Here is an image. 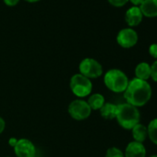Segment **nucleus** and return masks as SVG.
<instances>
[{"label":"nucleus","instance_id":"nucleus-1","mask_svg":"<svg viewBox=\"0 0 157 157\" xmlns=\"http://www.w3.org/2000/svg\"><path fill=\"white\" fill-rule=\"evenodd\" d=\"M124 97L128 104L137 108L143 106L151 97V85L146 81H141L135 78L128 82V85L124 92Z\"/></svg>","mask_w":157,"mask_h":157},{"label":"nucleus","instance_id":"nucleus-2","mask_svg":"<svg viewBox=\"0 0 157 157\" xmlns=\"http://www.w3.org/2000/svg\"><path fill=\"white\" fill-rule=\"evenodd\" d=\"M116 118L118 124L125 129H132L140 123V114L137 107L125 103L117 105Z\"/></svg>","mask_w":157,"mask_h":157},{"label":"nucleus","instance_id":"nucleus-3","mask_svg":"<svg viewBox=\"0 0 157 157\" xmlns=\"http://www.w3.org/2000/svg\"><path fill=\"white\" fill-rule=\"evenodd\" d=\"M104 82L105 86L114 93H124L128 85V78L127 75L117 68L108 70L105 74Z\"/></svg>","mask_w":157,"mask_h":157},{"label":"nucleus","instance_id":"nucleus-4","mask_svg":"<svg viewBox=\"0 0 157 157\" xmlns=\"http://www.w3.org/2000/svg\"><path fill=\"white\" fill-rule=\"evenodd\" d=\"M70 89L73 94L78 97L88 96L93 90V84L90 78L82 75L81 73L75 74L70 78Z\"/></svg>","mask_w":157,"mask_h":157},{"label":"nucleus","instance_id":"nucleus-5","mask_svg":"<svg viewBox=\"0 0 157 157\" xmlns=\"http://www.w3.org/2000/svg\"><path fill=\"white\" fill-rule=\"evenodd\" d=\"M82 75L88 78H96L103 74L102 65L94 58H84L78 66Z\"/></svg>","mask_w":157,"mask_h":157},{"label":"nucleus","instance_id":"nucleus-6","mask_svg":"<svg viewBox=\"0 0 157 157\" xmlns=\"http://www.w3.org/2000/svg\"><path fill=\"white\" fill-rule=\"evenodd\" d=\"M67 111L70 117L75 120H84L88 118L92 113L88 103L81 99L72 101L68 105Z\"/></svg>","mask_w":157,"mask_h":157},{"label":"nucleus","instance_id":"nucleus-7","mask_svg":"<svg viewBox=\"0 0 157 157\" xmlns=\"http://www.w3.org/2000/svg\"><path fill=\"white\" fill-rule=\"evenodd\" d=\"M138 33L131 28H125L119 31L117 36V44L123 48L133 47L138 43Z\"/></svg>","mask_w":157,"mask_h":157},{"label":"nucleus","instance_id":"nucleus-8","mask_svg":"<svg viewBox=\"0 0 157 157\" xmlns=\"http://www.w3.org/2000/svg\"><path fill=\"white\" fill-rule=\"evenodd\" d=\"M14 152L18 157H35L36 150L30 140L21 139L14 146Z\"/></svg>","mask_w":157,"mask_h":157},{"label":"nucleus","instance_id":"nucleus-9","mask_svg":"<svg viewBox=\"0 0 157 157\" xmlns=\"http://www.w3.org/2000/svg\"><path fill=\"white\" fill-rule=\"evenodd\" d=\"M125 157H145V146L138 141H131L128 144L124 153Z\"/></svg>","mask_w":157,"mask_h":157},{"label":"nucleus","instance_id":"nucleus-10","mask_svg":"<svg viewBox=\"0 0 157 157\" xmlns=\"http://www.w3.org/2000/svg\"><path fill=\"white\" fill-rule=\"evenodd\" d=\"M142 13L139 7H131L129 8L125 15V21L127 24L130 27H134L139 25L142 21Z\"/></svg>","mask_w":157,"mask_h":157},{"label":"nucleus","instance_id":"nucleus-11","mask_svg":"<svg viewBox=\"0 0 157 157\" xmlns=\"http://www.w3.org/2000/svg\"><path fill=\"white\" fill-rule=\"evenodd\" d=\"M139 8L145 17L152 18L157 16V0H144Z\"/></svg>","mask_w":157,"mask_h":157},{"label":"nucleus","instance_id":"nucleus-12","mask_svg":"<svg viewBox=\"0 0 157 157\" xmlns=\"http://www.w3.org/2000/svg\"><path fill=\"white\" fill-rule=\"evenodd\" d=\"M136 78L141 81H146L151 78V66L146 62H141L135 68Z\"/></svg>","mask_w":157,"mask_h":157},{"label":"nucleus","instance_id":"nucleus-13","mask_svg":"<svg viewBox=\"0 0 157 157\" xmlns=\"http://www.w3.org/2000/svg\"><path fill=\"white\" fill-rule=\"evenodd\" d=\"M117 110V105L111 103H105L100 109V114L105 119L111 120L116 118Z\"/></svg>","mask_w":157,"mask_h":157},{"label":"nucleus","instance_id":"nucleus-14","mask_svg":"<svg viewBox=\"0 0 157 157\" xmlns=\"http://www.w3.org/2000/svg\"><path fill=\"white\" fill-rule=\"evenodd\" d=\"M132 136L135 141L142 143L146 138L148 137V131H147V127L144 125L139 123L137 124L133 128H132Z\"/></svg>","mask_w":157,"mask_h":157},{"label":"nucleus","instance_id":"nucleus-15","mask_svg":"<svg viewBox=\"0 0 157 157\" xmlns=\"http://www.w3.org/2000/svg\"><path fill=\"white\" fill-rule=\"evenodd\" d=\"M87 103L92 110H100L105 104V97L101 94H94L89 97Z\"/></svg>","mask_w":157,"mask_h":157},{"label":"nucleus","instance_id":"nucleus-16","mask_svg":"<svg viewBox=\"0 0 157 157\" xmlns=\"http://www.w3.org/2000/svg\"><path fill=\"white\" fill-rule=\"evenodd\" d=\"M148 136L151 141L157 145V118L152 119L147 127Z\"/></svg>","mask_w":157,"mask_h":157},{"label":"nucleus","instance_id":"nucleus-17","mask_svg":"<svg viewBox=\"0 0 157 157\" xmlns=\"http://www.w3.org/2000/svg\"><path fill=\"white\" fill-rule=\"evenodd\" d=\"M105 157H125L123 151L117 147H111L106 151Z\"/></svg>","mask_w":157,"mask_h":157},{"label":"nucleus","instance_id":"nucleus-18","mask_svg":"<svg viewBox=\"0 0 157 157\" xmlns=\"http://www.w3.org/2000/svg\"><path fill=\"white\" fill-rule=\"evenodd\" d=\"M151 78L154 82H157V60L151 66Z\"/></svg>","mask_w":157,"mask_h":157},{"label":"nucleus","instance_id":"nucleus-19","mask_svg":"<svg viewBox=\"0 0 157 157\" xmlns=\"http://www.w3.org/2000/svg\"><path fill=\"white\" fill-rule=\"evenodd\" d=\"M129 0H108V2L114 6V7H117V8H119V7H123L124 5H126Z\"/></svg>","mask_w":157,"mask_h":157},{"label":"nucleus","instance_id":"nucleus-20","mask_svg":"<svg viewBox=\"0 0 157 157\" xmlns=\"http://www.w3.org/2000/svg\"><path fill=\"white\" fill-rule=\"evenodd\" d=\"M149 54L153 58L157 59V44H152L149 47Z\"/></svg>","mask_w":157,"mask_h":157},{"label":"nucleus","instance_id":"nucleus-21","mask_svg":"<svg viewBox=\"0 0 157 157\" xmlns=\"http://www.w3.org/2000/svg\"><path fill=\"white\" fill-rule=\"evenodd\" d=\"M20 0H4V3L9 7H14L19 3Z\"/></svg>","mask_w":157,"mask_h":157},{"label":"nucleus","instance_id":"nucleus-22","mask_svg":"<svg viewBox=\"0 0 157 157\" xmlns=\"http://www.w3.org/2000/svg\"><path fill=\"white\" fill-rule=\"evenodd\" d=\"M5 127H6V123L4 121V119L2 117H0V134H1L4 131Z\"/></svg>","mask_w":157,"mask_h":157},{"label":"nucleus","instance_id":"nucleus-23","mask_svg":"<svg viewBox=\"0 0 157 157\" xmlns=\"http://www.w3.org/2000/svg\"><path fill=\"white\" fill-rule=\"evenodd\" d=\"M129 1L134 5V7H140L144 0H129Z\"/></svg>","mask_w":157,"mask_h":157},{"label":"nucleus","instance_id":"nucleus-24","mask_svg":"<svg viewBox=\"0 0 157 157\" xmlns=\"http://www.w3.org/2000/svg\"><path fill=\"white\" fill-rule=\"evenodd\" d=\"M17 141H18V140H16L15 138H11V139L10 140V145L12 146V147H14V146L16 145Z\"/></svg>","mask_w":157,"mask_h":157},{"label":"nucleus","instance_id":"nucleus-25","mask_svg":"<svg viewBox=\"0 0 157 157\" xmlns=\"http://www.w3.org/2000/svg\"><path fill=\"white\" fill-rule=\"evenodd\" d=\"M27 2H31V3H34V2H38L40 0H26Z\"/></svg>","mask_w":157,"mask_h":157},{"label":"nucleus","instance_id":"nucleus-26","mask_svg":"<svg viewBox=\"0 0 157 157\" xmlns=\"http://www.w3.org/2000/svg\"><path fill=\"white\" fill-rule=\"evenodd\" d=\"M149 157H157V154H152V155H150Z\"/></svg>","mask_w":157,"mask_h":157}]
</instances>
